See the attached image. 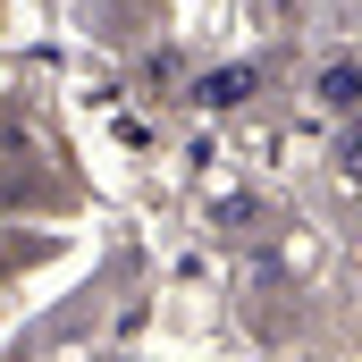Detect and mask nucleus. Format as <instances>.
Wrapping results in <instances>:
<instances>
[{
	"instance_id": "f257e3e1",
	"label": "nucleus",
	"mask_w": 362,
	"mask_h": 362,
	"mask_svg": "<svg viewBox=\"0 0 362 362\" xmlns=\"http://www.w3.org/2000/svg\"><path fill=\"white\" fill-rule=\"evenodd\" d=\"M245 93H253V68H228V76L202 85V101H245Z\"/></svg>"
}]
</instances>
